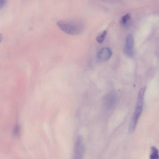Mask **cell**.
I'll return each mask as SVG.
<instances>
[{
  "label": "cell",
  "mask_w": 159,
  "mask_h": 159,
  "mask_svg": "<svg viewBox=\"0 0 159 159\" xmlns=\"http://www.w3.org/2000/svg\"><path fill=\"white\" fill-rule=\"evenodd\" d=\"M57 25L62 31L72 35L80 34L84 28V22L79 19L59 20L57 22Z\"/></svg>",
  "instance_id": "obj_1"
},
{
  "label": "cell",
  "mask_w": 159,
  "mask_h": 159,
  "mask_svg": "<svg viewBox=\"0 0 159 159\" xmlns=\"http://www.w3.org/2000/svg\"><path fill=\"white\" fill-rule=\"evenodd\" d=\"M142 109L143 107L136 106L129 125V133L131 134L134 131L138 120L142 113Z\"/></svg>",
  "instance_id": "obj_2"
},
{
  "label": "cell",
  "mask_w": 159,
  "mask_h": 159,
  "mask_svg": "<svg viewBox=\"0 0 159 159\" xmlns=\"http://www.w3.org/2000/svg\"><path fill=\"white\" fill-rule=\"evenodd\" d=\"M84 150L83 138L81 136H79L77 139L75 144L74 159H81L83 154Z\"/></svg>",
  "instance_id": "obj_3"
},
{
  "label": "cell",
  "mask_w": 159,
  "mask_h": 159,
  "mask_svg": "<svg viewBox=\"0 0 159 159\" xmlns=\"http://www.w3.org/2000/svg\"><path fill=\"white\" fill-rule=\"evenodd\" d=\"M112 54V51L109 48H102L100 50L97 54V60L99 62L107 61L111 58Z\"/></svg>",
  "instance_id": "obj_4"
},
{
  "label": "cell",
  "mask_w": 159,
  "mask_h": 159,
  "mask_svg": "<svg viewBox=\"0 0 159 159\" xmlns=\"http://www.w3.org/2000/svg\"><path fill=\"white\" fill-rule=\"evenodd\" d=\"M134 47V40L131 34H128L125 39L124 47V52L129 57H131L133 54Z\"/></svg>",
  "instance_id": "obj_5"
},
{
  "label": "cell",
  "mask_w": 159,
  "mask_h": 159,
  "mask_svg": "<svg viewBox=\"0 0 159 159\" xmlns=\"http://www.w3.org/2000/svg\"><path fill=\"white\" fill-rule=\"evenodd\" d=\"M146 87H144L139 90L137 100L136 106L143 107V98Z\"/></svg>",
  "instance_id": "obj_6"
},
{
  "label": "cell",
  "mask_w": 159,
  "mask_h": 159,
  "mask_svg": "<svg viewBox=\"0 0 159 159\" xmlns=\"http://www.w3.org/2000/svg\"><path fill=\"white\" fill-rule=\"evenodd\" d=\"M149 157L150 159H159L158 150L155 147H151V153Z\"/></svg>",
  "instance_id": "obj_7"
},
{
  "label": "cell",
  "mask_w": 159,
  "mask_h": 159,
  "mask_svg": "<svg viewBox=\"0 0 159 159\" xmlns=\"http://www.w3.org/2000/svg\"><path fill=\"white\" fill-rule=\"evenodd\" d=\"M107 34V31L104 30L98 35L96 38L97 42L99 43H102L104 40Z\"/></svg>",
  "instance_id": "obj_8"
},
{
  "label": "cell",
  "mask_w": 159,
  "mask_h": 159,
  "mask_svg": "<svg viewBox=\"0 0 159 159\" xmlns=\"http://www.w3.org/2000/svg\"><path fill=\"white\" fill-rule=\"evenodd\" d=\"M129 18L130 15L129 14H127L123 16L120 20L121 24L123 25H125Z\"/></svg>",
  "instance_id": "obj_9"
},
{
  "label": "cell",
  "mask_w": 159,
  "mask_h": 159,
  "mask_svg": "<svg viewBox=\"0 0 159 159\" xmlns=\"http://www.w3.org/2000/svg\"><path fill=\"white\" fill-rule=\"evenodd\" d=\"M5 1H2L1 2H0V7H2L3 5H4L5 4Z\"/></svg>",
  "instance_id": "obj_10"
}]
</instances>
